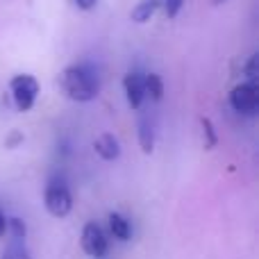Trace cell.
<instances>
[{
	"instance_id": "6da1fadb",
	"label": "cell",
	"mask_w": 259,
	"mask_h": 259,
	"mask_svg": "<svg viewBox=\"0 0 259 259\" xmlns=\"http://www.w3.org/2000/svg\"><path fill=\"white\" fill-rule=\"evenodd\" d=\"M62 87L66 91L68 98L77 100V103H89L98 96V77L89 66H68L62 73Z\"/></svg>"
},
{
	"instance_id": "7a4b0ae2",
	"label": "cell",
	"mask_w": 259,
	"mask_h": 259,
	"mask_svg": "<svg viewBox=\"0 0 259 259\" xmlns=\"http://www.w3.org/2000/svg\"><path fill=\"white\" fill-rule=\"evenodd\" d=\"M9 89H12V98L16 105L18 112H30L36 103V96H39V82L32 75L23 73V75L12 77L9 82Z\"/></svg>"
},
{
	"instance_id": "3957f363",
	"label": "cell",
	"mask_w": 259,
	"mask_h": 259,
	"mask_svg": "<svg viewBox=\"0 0 259 259\" xmlns=\"http://www.w3.org/2000/svg\"><path fill=\"white\" fill-rule=\"evenodd\" d=\"M44 205L48 209L50 216L55 219H64V216L71 214L73 209V198H71V191L66 189L64 182H50L46 187V193H44Z\"/></svg>"
},
{
	"instance_id": "277c9868",
	"label": "cell",
	"mask_w": 259,
	"mask_h": 259,
	"mask_svg": "<svg viewBox=\"0 0 259 259\" xmlns=\"http://www.w3.org/2000/svg\"><path fill=\"white\" fill-rule=\"evenodd\" d=\"M230 105L234 112L255 116L259 109V84L257 82H243L230 91Z\"/></svg>"
},
{
	"instance_id": "5b68a950",
	"label": "cell",
	"mask_w": 259,
	"mask_h": 259,
	"mask_svg": "<svg viewBox=\"0 0 259 259\" xmlns=\"http://www.w3.org/2000/svg\"><path fill=\"white\" fill-rule=\"evenodd\" d=\"M107 248H109V241L105 237L103 228L98 223H94V221L87 223L84 230H82V250L94 259H103L107 255Z\"/></svg>"
},
{
	"instance_id": "8992f818",
	"label": "cell",
	"mask_w": 259,
	"mask_h": 259,
	"mask_svg": "<svg viewBox=\"0 0 259 259\" xmlns=\"http://www.w3.org/2000/svg\"><path fill=\"white\" fill-rule=\"evenodd\" d=\"M123 89L127 96V105L132 109H141L143 100H146V89H143V75L139 71H130L123 77Z\"/></svg>"
},
{
	"instance_id": "52a82bcc",
	"label": "cell",
	"mask_w": 259,
	"mask_h": 259,
	"mask_svg": "<svg viewBox=\"0 0 259 259\" xmlns=\"http://www.w3.org/2000/svg\"><path fill=\"white\" fill-rule=\"evenodd\" d=\"M94 150L100 159L114 161V159H118V155H121V143H118V139L114 137V134L105 132L94 141Z\"/></svg>"
},
{
	"instance_id": "ba28073f",
	"label": "cell",
	"mask_w": 259,
	"mask_h": 259,
	"mask_svg": "<svg viewBox=\"0 0 259 259\" xmlns=\"http://www.w3.org/2000/svg\"><path fill=\"white\" fill-rule=\"evenodd\" d=\"M139 146L146 155H150L155 148V125L148 116H141V121H139Z\"/></svg>"
},
{
	"instance_id": "9c48e42d",
	"label": "cell",
	"mask_w": 259,
	"mask_h": 259,
	"mask_svg": "<svg viewBox=\"0 0 259 259\" xmlns=\"http://www.w3.org/2000/svg\"><path fill=\"white\" fill-rule=\"evenodd\" d=\"M109 230H112V234L118 241H130V237H132V225H130V221L123 214H118V211L109 214Z\"/></svg>"
},
{
	"instance_id": "30bf717a",
	"label": "cell",
	"mask_w": 259,
	"mask_h": 259,
	"mask_svg": "<svg viewBox=\"0 0 259 259\" xmlns=\"http://www.w3.org/2000/svg\"><path fill=\"white\" fill-rule=\"evenodd\" d=\"M143 89H146V98H152L157 103L164 96V82L157 73H148V75H143Z\"/></svg>"
},
{
	"instance_id": "8fae6325",
	"label": "cell",
	"mask_w": 259,
	"mask_h": 259,
	"mask_svg": "<svg viewBox=\"0 0 259 259\" xmlns=\"http://www.w3.org/2000/svg\"><path fill=\"white\" fill-rule=\"evenodd\" d=\"M155 9H157V0H143V3H139L137 7L132 9V21H137V23L150 21Z\"/></svg>"
},
{
	"instance_id": "7c38bea8",
	"label": "cell",
	"mask_w": 259,
	"mask_h": 259,
	"mask_svg": "<svg viewBox=\"0 0 259 259\" xmlns=\"http://www.w3.org/2000/svg\"><path fill=\"white\" fill-rule=\"evenodd\" d=\"M3 259H30L25 241H16V239H12V243L7 246V250L3 252Z\"/></svg>"
},
{
	"instance_id": "4fadbf2b",
	"label": "cell",
	"mask_w": 259,
	"mask_h": 259,
	"mask_svg": "<svg viewBox=\"0 0 259 259\" xmlns=\"http://www.w3.org/2000/svg\"><path fill=\"white\" fill-rule=\"evenodd\" d=\"M7 232L12 234V239L16 241H25V234H27V228L21 219H9L7 221Z\"/></svg>"
},
{
	"instance_id": "5bb4252c",
	"label": "cell",
	"mask_w": 259,
	"mask_h": 259,
	"mask_svg": "<svg viewBox=\"0 0 259 259\" xmlns=\"http://www.w3.org/2000/svg\"><path fill=\"white\" fill-rule=\"evenodd\" d=\"M200 123H202V130H205V134H207L205 148H214L216 141H219V137H216V132H214V125H211L209 118H200Z\"/></svg>"
},
{
	"instance_id": "9a60e30c",
	"label": "cell",
	"mask_w": 259,
	"mask_h": 259,
	"mask_svg": "<svg viewBox=\"0 0 259 259\" xmlns=\"http://www.w3.org/2000/svg\"><path fill=\"white\" fill-rule=\"evenodd\" d=\"M184 0H164V9H166V16L168 18H175L180 14V9H182Z\"/></svg>"
},
{
	"instance_id": "2e32d148",
	"label": "cell",
	"mask_w": 259,
	"mask_h": 259,
	"mask_svg": "<svg viewBox=\"0 0 259 259\" xmlns=\"http://www.w3.org/2000/svg\"><path fill=\"white\" fill-rule=\"evenodd\" d=\"M257 62H259V55H252V57L248 59V64H246L248 82H257V75H259V71H257Z\"/></svg>"
},
{
	"instance_id": "e0dca14e",
	"label": "cell",
	"mask_w": 259,
	"mask_h": 259,
	"mask_svg": "<svg viewBox=\"0 0 259 259\" xmlns=\"http://www.w3.org/2000/svg\"><path fill=\"white\" fill-rule=\"evenodd\" d=\"M75 3L77 9H84V12H89V9H94L96 5H98V0H73Z\"/></svg>"
},
{
	"instance_id": "ac0fdd59",
	"label": "cell",
	"mask_w": 259,
	"mask_h": 259,
	"mask_svg": "<svg viewBox=\"0 0 259 259\" xmlns=\"http://www.w3.org/2000/svg\"><path fill=\"white\" fill-rule=\"evenodd\" d=\"M7 234V219H5V214L0 211V239Z\"/></svg>"
},
{
	"instance_id": "d6986e66",
	"label": "cell",
	"mask_w": 259,
	"mask_h": 259,
	"mask_svg": "<svg viewBox=\"0 0 259 259\" xmlns=\"http://www.w3.org/2000/svg\"><path fill=\"white\" fill-rule=\"evenodd\" d=\"M214 3H216V5H221V3H223V0H214Z\"/></svg>"
}]
</instances>
